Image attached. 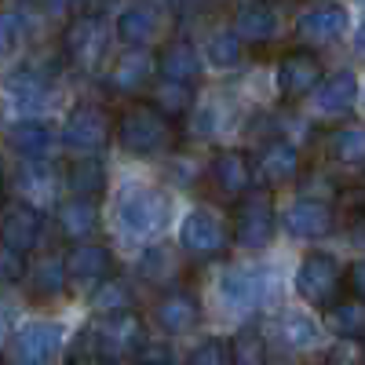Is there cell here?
I'll list each match as a JSON object with an SVG mask.
<instances>
[{"instance_id":"cell-20","label":"cell","mask_w":365,"mask_h":365,"mask_svg":"<svg viewBox=\"0 0 365 365\" xmlns=\"http://www.w3.org/2000/svg\"><path fill=\"white\" fill-rule=\"evenodd\" d=\"M212 179H216V187L227 197H245L249 187H252V165H249L245 154H237V150H223V154L212 161Z\"/></svg>"},{"instance_id":"cell-35","label":"cell","mask_w":365,"mask_h":365,"mask_svg":"<svg viewBox=\"0 0 365 365\" xmlns=\"http://www.w3.org/2000/svg\"><path fill=\"white\" fill-rule=\"evenodd\" d=\"M332 158L340 165H365V128L347 125L332 135Z\"/></svg>"},{"instance_id":"cell-17","label":"cell","mask_w":365,"mask_h":365,"mask_svg":"<svg viewBox=\"0 0 365 365\" xmlns=\"http://www.w3.org/2000/svg\"><path fill=\"white\" fill-rule=\"evenodd\" d=\"M358 99V77L351 70H340V73H332L318 84L314 91V110L325 113V117H336V113H347Z\"/></svg>"},{"instance_id":"cell-11","label":"cell","mask_w":365,"mask_h":365,"mask_svg":"<svg viewBox=\"0 0 365 365\" xmlns=\"http://www.w3.org/2000/svg\"><path fill=\"white\" fill-rule=\"evenodd\" d=\"M282 227H285L292 237H299V241H318V237L332 234V227H336V212H332L325 201L303 197V201H296V205L285 208Z\"/></svg>"},{"instance_id":"cell-8","label":"cell","mask_w":365,"mask_h":365,"mask_svg":"<svg viewBox=\"0 0 365 365\" xmlns=\"http://www.w3.org/2000/svg\"><path fill=\"white\" fill-rule=\"evenodd\" d=\"M63 336L66 329L58 322H26L8 340V358L15 365H48L63 351Z\"/></svg>"},{"instance_id":"cell-33","label":"cell","mask_w":365,"mask_h":365,"mask_svg":"<svg viewBox=\"0 0 365 365\" xmlns=\"http://www.w3.org/2000/svg\"><path fill=\"white\" fill-rule=\"evenodd\" d=\"M154 106L165 117H182L194 106V91H190V84H182V81H165L161 77L154 84Z\"/></svg>"},{"instance_id":"cell-21","label":"cell","mask_w":365,"mask_h":365,"mask_svg":"<svg viewBox=\"0 0 365 365\" xmlns=\"http://www.w3.org/2000/svg\"><path fill=\"white\" fill-rule=\"evenodd\" d=\"M55 220H58V230H63L66 237L84 241V237H91L99 230V208H96L91 197H70V201H63L55 208Z\"/></svg>"},{"instance_id":"cell-18","label":"cell","mask_w":365,"mask_h":365,"mask_svg":"<svg viewBox=\"0 0 365 365\" xmlns=\"http://www.w3.org/2000/svg\"><path fill=\"white\" fill-rule=\"evenodd\" d=\"M234 34L249 44H267L278 34V15H274V8L263 4V0H249V4H241L237 15H234Z\"/></svg>"},{"instance_id":"cell-27","label":"cell","mask_w":365,"mask_h":365,"mask_svg":"<svg viewBox=\"0 0 365 365\" xmlns=\"http://www.w3.org/2000/svg\"><path fill=\"white\" fill-rule=\"evenodd\" d=\"M11 182H15V194L22 197H51L58 179H55V168L44 161H22Z\"/></svg>"},{"instance_id":"cell-32","label":"cell","mask_w":365,"mask_h":365,"mask_svg":"<svg viewBox=\"0 0 365 365\" xmlns=\"http://www.w3.org/2000/svg\"><path fill=\"white\" fill-rule=\"evenodd\" d=\"M132 303H135V292H132L128 282H120V278H106V282H99L96 296H91V307H96L99 314L132 311Z\"/></svg>"},{"instance_id":"cell-31","label":"cell","mask_w":365,"mask_h":365,"mask_svg":"<svg viewBox=\"0 0 365 365\" xmlns=\"http://www.w3.org/2000/svg\"><path fill=\"white\" fill-rule=\"evenodd\" d=\"M278 340L289 347V351H311L318 344V325L307 318V314H282L278 318Z\"/></svg>"},{"instance_id":"cell-6","label":"cell","mask_w":365,"mask_h":365,"mask_svg":"<svg viewBox=\"0 0 365 365\" xmlns=\"http://www.w3.org/2000/svg\"><path fill=\"white\" fill-rule=\"evenodd\" d=\"M344 289V270L340 263L325 256V252H314L299 263L296 270V292L311 303V307H332Z\"/></svg>"},{"instance_id":"cell-26","label":"cell","mask_w":365,"mask_h":365,"mask_svg":"<svg viewBox=\"0 0 365 365\" xmlns=\"http://www.w3.org/2000/svg\"><path fill=\"white\" fill-rule=\"evenodd\" d=\"M158 73H161L165 81H182V84H190V81L201 73V55H197L190 44L175 41V44H168V48L161 51Z\"/></svg>"},{"instance_id":"cell-19","label":"cell","mask_w":365,"mask_h":365,"mask_svg":"<svg viewBox=\"0 0 365 365\" xmlns=\"http://www.w3.org/2000/svg\"><path fill=\"white\" fill-rule=\"evenodd\" d=\"M158 70V63L146 55V48H132V51H125L113 63V70H110V88L113 91H120V96H132V91H139L146 81H150V73Z\"/></svg>"},{"instance_id":"cell-41","label":"cell","mask_w":365,"mask_h":365,"mask_svg":"<svg viewBox=\"0 0 365 365\" xmlns=\"http://www.w3.org/2000/svg\"><path fill=\"white\" fill-rule=\"evenodd\" d=\"M73 365H110L96 347H91L84 336H81V344H77V351H73Z\"/></svg>"},{"instance_id":"cell-5","label":"cell","mask_w":365,"mask_h":365,"mask_svg":"<svg viewBox=\"0 0 365 365\" xmlns=\"http://www.w3.org/2000/svg\"><path fill=\"white\" fill-rule=\"evenodd\" d=\"M106 44H110V26L99 11L77 15L63 34V51L81 70H96L103 63V55H106Z\"/></svg>"},{"instance_id":"cell-7","label":"cell","mask_w":365,"mask_h":365,"mask_svg":"<svg viewBox=\"0 0 365 365\" xmlns=\"http://www.w3.org/2000/svg\"><path fill=\"white\" fill-rule=\"evenodd\" d=\"M274 230H278V216H274L270 194L256 190V194L237 197V208H234V237H237V245L263 249V245H270Z\"/></svg>"},{"instance_id":"cell-4","label":"cell","mask_w":365,"mask_h":365,"mask_svg":"<svg viewBox=\"0 0 365 365\" xmlns=\"http://www.w3.org/2000/svg\"><path fill=\"white\" fill-rule=\"evenodd\" d=\"M278 282H274V270L259 267V263H245V267H230L223 278H220V299L227 311L237 314H249L259 311L263 303L274 296Z\"/></svg>"},{"instance_id":"cell-30","label":"cell","mask_w":365,"mask_h":365,"mask_svg":"<svg viewBox=\"0 0 365 365\" xmlns=\"http://www.w3.org/2000/svg\"><path fill=\"white\" fill-rule=\"evenodd\" d=\"M325 325L344 340L365 336V299H351V303H332Z\"/></svg>"},{"instance_id":"cell-14","label":"cell","mask_w":365,"mask_h":365,"mask_svg":"<svg viewBox=\"0 0 365 365\" xmlns=\"http://www.w3.org/2000/svg\"><path fill=\"white\" fill-rule=\"evenodd\" d=\"M347 29V8L340 4H322L303 11L296 22V34L307 41V44H329V41H340Z\"/></svg>"},{"instance_id":"cell-2","label":"cell","mask_w":365,"mask_h":365,"mask_svg":"<svg viewBox=\"0 0 365 365\" xmlns=\"http://www.w3.org/2000/svg\"><path fill=\"white\" fill-rule=\"evenodd\" d=\"M117 223L135 241L158 237L172 223V197L165 190H154V187L128 190L125 197H120V205H117Z\"/></svg>"},{"instance_id":"cell-42","label":"cell","mask_w":365,"mask_h":365,"mask_svg":"<svg viewBox=\"0 0 365 365\" xmlns=\"http://www.w3.org/2000/svg\"><path fill=\"white\" fill-rule=\"evenodd\" d=\"M347 278H351V289H354V296H358V299H365V259L351 263Z\"/></svg>"},{"instance_id":"cell-47","label":"cell","mask_w":365,"mask_h":365,"mask_svg":"<svg viewBox=\"0 0 365 365\" xmlns=\"http://www.w3.org/2000/svg\"><path fill=\"white\" fill-rule=\"evenodd\" d=\"M358 365H365V361H358Z\"/></svg>"},{"instance_id":"cell-34","label":"cell","mask_w":365,"mask_h":365,"mask_svg":"<svg viewBox=\"0 0 365 365\" xmlns=\"http://www.w3.org/2000/svg\"><path fill=\"white\" fill-rule=\"evenodd\" d=\"M241 44H245V41H241L234 29H220V34H212V37H208V44H205V58H208V63L216 66V70H230V66L241 63V51H245Z\"/></svg>"},{"instance_id":"cell-22","label":"cell","mask_w":365,"mask_h":365,"mask_svg":"<svg viewBox=\"0 0 365 365\" xmlns=\"http://www.w3.org/2000/svg\"><path fill=\"white\" fill-rule=\"evenodd\" d=\"M51 96V73L44 70H19L11 81H8V99L29 113V110H41Z\"/></svg>"},{"instance_id":"cell-25","label":"cell","mask_w":365,"mask_h":365,"mask_svg":"<svg viewBox=\"0 0 365 365\" xmlns=\"http://www.w3.org/2000/svg\"><path fill=\"white\" fill-rule=\"evenodd\" d=\"M117 37L132 44V48H146L150 41L158 37V15L154 8H125L117 15Z\"/></svg>"},{"instance_id":"cell-16","label":"cell","mask_w":365,"mask_h":365,"mask_svg":"<svg viewBox=\"0 0 365 365\" xmlns=\"http://www.w3.org/2000/svg\"><path fill=\"white\" fill-rule=\"evenodd\" d=\"M154 318L158 325L168 332V336H179V332H190L201 318V303L190 296V292H168L158 299L154 307Z\"/></svg>"},{"instance_id":"cell-38","label":"cell","mask_w":365,"mask_h":365,"mask_svg":"<svg viewBox=\"0 0 365 365\" xmlns=\"http://www.w3.org/2000/svg\"><path fill=\"white\" fill-rule=\"evenodd\" d=\"M234 365H263V344L252 332H241L234 340Z\"/></svg>"},{"instance_id":"cell-40","label":"cell","mask_w":365,"mask_h":365,"mask_svg":"<svg viewBox=\"0 0 365 365\" xmlns=\"http://www.w3.org/2000/svg\"><path fill=\"white\" fill-rule=\"evenodd\" d=\"M22 37H26V19H19L15 11H4V51H11Z\"/></svg>"},{"instance_id":"cell-23","label":"cell","mask_w":365,"mask_h":365,"mask_svg":"<svg viewBox=\"0 0 365 365\" xmlns=\"http://www.w3.org/2000/svg\"><path fill=\"white\" fill-rule=\"evenodd\" d=\"M66 267H70L73 282H106L110 270H113V259H110V252L103 245H88V241H81V245L70 249Z\"/></svg>"},{"instance_id":"cell-39","label":"cell","mask_w":365,"mask_h":365,"mask_svg":"<svg viewBox=\"0 0 365 365\" xmlns=\"http://www.w3.org/2000/svg\"><path fill=\"white\" fill-rule=\"evenodd\" d=\"M0 270H4V282L15 285V282H26L29 274H26V252H15L4 245V252H0Z\"/></svg>"},{"instance_id":"cell-1","label":"cell","mask_w":365,"mask_h":365,"mask_svg":"<svg viewBox=\"0 0 365 365\" xmlns=\"http://www.w3.org/2000/svg\"><path fill=\"white\" fill-rule=\"evenodd\" d=\"M81 336L96 347L110 365H120V361H132V358L146 354V329H143V322L132 311L99 314Z\"/></svg>"},{"instance_id":"cell-46","label":"cell","mask_w":365,"mask_h":365,"mask_svg":"<svg viewBox=\"0 0 365 365\" xmlns=\"http://www.w3.org/2000/svg\"><path fill=\"white\" fill-rule=\"evenodd\" d=\"M158 4H165V8H179L182 0H158Z\"/></svg>"},{"instance_id":"cell-3","label":"cell","mask_w":365,"mask_h":365,"mask_svg":"<svg viewBox=\"0 0 365 365\" xmlns=\"http://www.w3.org/2000/svg\"><path fill=\"white\" fill-rule=\"evenodd\" d=\"M117 143L135 158L161 154V150L172 143V125L158 106H132L117 120Z\"/></svg>"},{"instance_id":"cell-24","label":"cell","mask_w":365,"mask_h":365,"mask_svg":"<svg viewBox=\"0 0 365 365\" xmlns=\"http://www.w3.org/2000/svg\"><path fill=\"white\" fill-rule=\"evenodd\" d=\"M8 143L22 161H41L51 150V128L44 120H19L8 128Z\"/></svg>"},{"instance_id":"cell-12","label":"cell","mask_w":365,"mask_h":365,"mask_svg":"<svg viewBox=\"0 0 365 365\" xmlns=\"http://www.w3.org/2000/svg\"><path fill=\"white\" fill-rule=\"evenodd\" d=\"M44 230V216L29 205V201H8L4 208V223H0V234H4V245L15 252H29L41 241Z\"/></svg>"},{"instance_id":"cell-45","label":"cell","mask_w":365,"mask_h":365,"mask_svg":"<svg viewBox=\"0 0 365 365\" xmlns=\"http://www.w3.org/2000/svg\"><path fill=\"white\" fill-rule=\"evenodd\" d=\"M354 51H358V55H365V19H361L358 34H354Z\"/></svg>"},{"instance_id":"cell-15","label":"cell","mask_w":365,"mask_h":365,"mask_svg":"<svg viewBox=\"0 0 365 365\" xmlns=\"http://www.w3.org/2000/svg\"><path fill=\"white\" fill-rule=\"evenodd\" d=\"M256 172L270 187H282V182L296 179V172H299V150L285 139H270L256 158Z\"/></svg>"},{"instance_id":"cell-44","label":"cell","mask_w":365,"mask_h":365,"mask_svg":"<svg viewBox=\"0 0 365 365\" xmlns=\"http://www.w3.org/2000/svg\"><path fill=\"white\" fill-rule=\"evenodd\" d=\"M139 365H168V358H165V351H150V354H143Z\"/></svg>"},{"instance_id":"cell-10","label":"cell","mask_w":365,"mask_h":365,"mask_svg":"<svg viewBox=\"0 0 365 365\" xmlns=\"http://www.w3.org/2000/svg\"><path fill=\"white\" fill-rule=\"evenodd\" d=\"M63 143L77 154H96L110 143V117L99 106H77L63 125Z\"/></svg>"},{"instance_id":"cell-36","label":"cell","mask_w":365,"mask_h":365,"mask_svg":"<svg viewBox=\"0 0 365 365\" xmlns=\"http://www.w3.org/2000/svg\"><path fill=\"white\" fill-rule=\"evenodd\" d=\"M182 365H234V344L212 336V340L197 344V347L187 354V361H182Z\"/></svg>"},{"instance_id":"cell-43","label":"cell","mask_w":365,"mask_h":365,"mask_svg":"<svg viewBox=\"0 0 365 365\" xmlns=\"http://www.w3.org/2000/svg\"><path fill=\"white\" fill-rule=\"evenodd\" d=\"M44 4H48L51 15H63V11H70L73 4H81V0H44Z\"/></svg>"},{"instance_id":"cell-37","label":"cell","mask_w":365,"mask_h":365,"mask_svg":"<svg viewBox=\"0 0 365 365\" xmlns=\"http://www.w3.org/2000/svg\"><path fill=\"white\" fill-rule=\"evenodd\" d=\"M139 274H143L146 282H154V285H165L172 274H175V263H172V256L165 249H150L139 259Z\"/></svg>"},{"instance_id":"cell-29","label":"cell","mask_w":365,"mask_h":365,"mask_svg":"<svg viewBox=\"0 0 365 365\" xmlns=\"http://www.w3.org/2000/svg\"><path fill=\"white\" fill-rule=\"evenodd\" d=\"M66 187H70L77 197H91V201H96L99 194H106V168H103L96 158H81V161L70 165V172H66Z\"/></svg>"},{"instance_id":"cell-28","label":"cell","mask_w":365,"mask_h":365,"mask_svg":"<svg viewBox=\"0 0 365 365\" xmlns=\"http://www.w3.org/2000/svg\"><path fill=\"white\" fill-rule=\"evenodd\" d=\"M66 278H70V267L58 256H41L34 267H29V289H34L37 296H58L66 289Z\"/></svg>"},{"instance_id":"cell-48","label":"cell","mask_w":365,"mask_h":365,"mask_svg":"<svg viewBox=\"0 0 365 365\" xmlns=\"http://www.w3.org/2000/svg\"><path fill=\"white\" fill-rule=\"evenodd\" d=\"M361 4H365V0H361Z\"/></svg>"},{"instance_id":"cell-13","label":"cell","mask_w":365,"mask_h":365,"mask_svg":"<svg viewBox=\"0 0 365 365\" xmlns=\"http://www.w3.org/2000/svg\"><path fill=\"white\" fill-rule=\"evenodd\" d=\"M318 77H322V63L311 51H289L278 63V91L285 99H299L307 91H314Z\"/></svg>"},{"instance_id":"cell-9","label":"cell","mask_w":365,"mask_h":365,"mask_svg":"<svg viewBox=\"0 0 365 365\" xmlns=\"http://www.w3.org/2000/svg\"><path fill=\"white\" fill-rule=\"evenodd\" d=\"M179 245L187 249L190 256H216L227 249V227L212 208H190L187 220L179 223Z\"/></svg>"}]
</instances>
